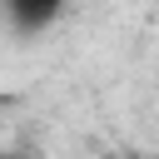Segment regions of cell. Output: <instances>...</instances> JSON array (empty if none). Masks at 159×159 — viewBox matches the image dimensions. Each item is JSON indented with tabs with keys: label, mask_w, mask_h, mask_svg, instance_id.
Listing matches in <instances>:
<instances>
[{
	"label": "cell",
	"mask_w": 159,
	"mask_h": 159,
	"mask_svg": "<svg viewBox=\"0 0 159 159\" xmlns=\"http://www.w3.org/2000/svg\"><path fill=\"white\" fill-rule=\"evenodd\" d=\"M65 5L70 0H0V10H5V25L15 30V35H45L60 15H65Z\"/></svg>",
	"instance_id": "obj_1"
},
{
	"label": "cell",
	"mask_w": 159,
	"mask_h": 159,
	"mask_svg": "<svg viewBox=\"0 0 159 159\" xmlns=\"http://www.w3.org/2000/svg\"><path fill=\"white\" fill-rule=\"evenodd\" d=\"M0 159H30V154H0Z\"/></svg>",
	"instance_id": "obj_2"
},
{
	"label": "cell",
	"mask_w": 159,
	"mask_h": 159,
	"mask_svg": "<svg viewBox=\"0 0 159 159\" xmlns=\"http://www.w3.org/2000/svg\"><path fill=\"white\" fill-rule=\"evenodd\" d=\"M129 159H159V154H129Z\"/></svg>",
	"instance_id": "obj_3"
},
{
	"label": "cell",
	"mask_w": 159,
	"mask_h": 159,
	"mask_svg": "<svg viewBox=\"0 0 159 159\" xmlns=\"http://www.w3.org/2000/svg\"><path fill=\"white\" fill-rule=\"evenodd\" d=\"M0 104H5V94H0Z\"/></svg>",
	"instance_id": "obj_4"
}]
</instances>
